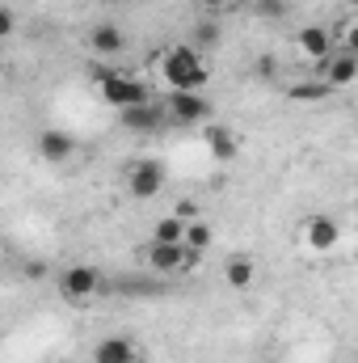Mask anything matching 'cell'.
Instances as JSON below:
<instances>
[{"label": "cell", "mask_w": 358, "mask_h": 363, "mask_svg": "<svg viewBox=\"0 0 358 363\" xmlns=\"http://www.w3.org/2000/svg\"><path fill=\"white\" fill-rule=\"evenodd\" d=\"M161 81L169 93H202L211 81V68L194 43H181V47H169L161 55Z\"/></svg>", "instance_id": "cell-1"}, {"label": "cell", "mask_w": 358, "mask_h": 363, "mask_svg": "<svg viewBox=\"0 0 358 363\" xmlns=\"http://www.w3.org/2000/svg\"><path fill=\"white\" fill-rule=\"evenodd\" d=\"M93 81H97V93L110 110H131V106H144L148 101V85L131 72H118V68H93Z\"/></svg>", "instance_id": "cell-2"}, {"label": "cell", "mask_w": 358, "mask_h": 363, "mask_svg": "<svg viewBox=\"0 0 358 363\" xmlns=\"http://www.w3.org/2000/svg\"><path fill=\"white\" fill-rule=\"evenodd\" d=\"M105 291V279H101V271L97 267H68V271L59 274V296L64 300H72V304H85V300H93V296H101Z\"/></svg>", "instance_id": "cell-3"}, {"label": "cell", "mask_w": 358, "mask_h": 363, "mask_svg": "<svg viewBox=\"0 0 358 363\" xmlns=\"http://www.w3.org/2000/svg\"><path fill=\"white\" fill-rule=\"evenodd\" d=\"M127 190H131V199H156L165 190V165L152 157H139L127 169Z\"/></svg>", "instance_id": "cell-4"}, {"label": "cell", "mask_w": 358, "mask_h": 363, "mask_svg": "<svg viewBox=\"0 0 358 363\" xmlns=\"http://www.w3.org/2000/svg\"><path fill=\"white\" fill-rule=\"evenodd\" d=\"M299 237H304V245H308L312 254H329V250H337V241H342V224H337L333 216L316 211V216H308V220H304Z\"/></svg>", "instance_id": "cell-5"}, {"label": "cell", "mask_w": 358, "mask_h": 363, "mask_svg": "<svg viewBox=\"0 0 358 363\" xmlns=\"http://www.w3.org/2000/svg\"><path fill=\"white\" fill-rule=\"evenodd\" d=\"M144 254H148V267H152V271L169 274V279H173V274H185L194 262H198L194 250H185V245H161V241H152Z\"/></svg>", "instance_id": "cell-6"}, {"label": "cell", "mask_w": 358, "mask_h": 363, "mask_svg": "<svg viewBox=\"0 0 358 363\" xmlns=\"http://www.w3.org/2000/svg\"><path fill=\"white\" fill-rule=\"evenodd\" d=\"M165 110H169V123H178V127H198V123L207 127V118H211V101L202 93H169Z\"/></svg>", "instance_id": "cell-7"}, {"label": "cell", "mask_w": 358, "mask_h": 363, "mask_svg": "<svg viewBox=\"0 0 358 363\" xmlns=\"http://www.w3.org/2000/svg\"><path fill=\"white\" fill-rule=\"evenodd\" d=\"M165 118H169V110H165V106H152V101L131 106V110H122V114H118V123H122L127 131H135V135H152V131H161V127H165Z\"/></svg>", "instance_id": "cell-8"}, {"label": "cell", "mask_w": 358, "mask_h": 363, "mask_svg": "<svg viewBox=\"0 0 358 363\" xmlns=\"http://www.w3.org/2000/svg\"><path fill=\"white\" fill-rule=\"evenodd\" d=\"M321 81H329L333 89H346V85H358V55L354 51H333L325 64H321Z\"/></svg>", "instance_id": "cell-9"}, {"label": "cell", "mask_w": 358, "mask_h": 363, "mask_svg": "<svg viewBox=\"0 0 358 363\" xmlns=\"http://www.w3.org/2000/svg\"><path fill=\"white\" fill-rule=\"evenodd\" d=\"M295 43H299V51H304L308 60H316V64H325V60L337 51V38H333L329 26H304V30L295 34Z\"/></svg>", "instance_id": "cell-10"}, {"label": "cell", "mask_w": 358, "mask_h": 363, "mask_svg": "<svg viewBox=\"0 0 358 363\" xmlns=\"http://www.w3.org/2000/svg\"><path fill=\"white\" fill-rule=\"evenodd\" d=\"M202 144H207V152H211L215 161H236V152H241L236 131L224 127V123H207V127H202Z\"/></svg>", "instance_id": "cell-11"}, {"label": "cell", "mask_w": 358, "mask_h": 363, "mask_svg": "<svg viewBox=\"0 0 358 363\" xmlns=\"http://www.w3.org/2000/svg\"><path fill=\"white\" fill-rule=\"evenodd\" d=\"M38 157L42 161H51V165H64V161H72V152H76V140L68 135V131H59V127H47L42 135H38Z\"/></svg>", "instance_id": "cell-12"}, {"label": "cell", "mask_w": 358, "mask_h": 363, "mask_svg": "<svg viewBox=\"0 0 358 363\" xmlns=\"http://www.w3.org/2000/svg\"><path fill=\"white\" fill-rule=\"evenodd\" d=\"M93 363H135V342L110 334V338H101L93 347Z\"/></svg>", "instance_id": "cell-13"}, {"label": "cell", "mask_w": 358, "mask_h": 363, "mask_svg": "<svg viewBox=\"0 0 358 363\" xmlns=\"http://www.w3.org/2000/svg\"><path fill=\"white\" fill-rule=\"evenodd\" d=\"M89 47L97 51V55H118V51L127 47V34H122V30H118L114 21H101V26H93Z\"/></svg>", "instance_id": "cell-14"}, {"label": "cell", "mask_w": 358, "mask_h": 363, "mask_svg": "<svg viewBox=\"0 0 358 363\" xmlns=\"http://www.w3.org/2000/svg\"><path fill=\"white\" fill-rule=\"evenodd\" d=\"M185 220L181 216H165V220H156V228H152V241H161V245H185Z\"/></svg>", "instance_id": "cell-15"}, {"label": "cell", "mask_w": 358, "mask_h": 363, "mask_svg": "<svg viewBox=\"0 0 358 363\" xmlns=\"http://www.w3.org/2000/svg\"><path fill=\"white\" fill-rule=\"evenodd\" d=\"M224 279H228V287H236V291H249V287H253V279H258V271H253V262H249V258H228Z\"/></svg>", "instance_id": "cell-16"}, {"label": "cell", "mask_w": 358, "mask_h": 363, "mask_svg": "<svg viewBox=\"0 0 358 363\" xmlns=\"http://www.w3.org/2000/svg\"><path fill=\"white\" fill-rule=\"evenodd\" d=\"M329 93H333L329 81H304V85H291L287 97H291V101H304V106H316V101H325Z\"/></svg>", "instance_id": "cell-17"}, {"label": "cell", "mask_w": 358, "mask_h": 363, "mask_svg": "<svg viewBox=\"0 0 358 363\" xmlns=\"http://www.w3.org/2000/svg\"><path fill=\"white\" fill-rule=\"evenodd\" d=\"M211 241H215V233H211V224H207V220H194V224L185 228V250H194L198 258L211 250Z\"/></svg>", "instance_id": "cell-18"}, {"label": "cell", "mask_w": 358, "mask_h": 363, "mask_svg": "<svg viewBox=\"0 0 358 363\" xmlns=\"http://www.w3.org/2000/svg\"><path fill=\"white\" fill-rule=\"evenodd\" d=\"M219 38H224V34H219V21L207 13V17L194 26V47H202V51H215V47H219Z\"/></svg>", "instance_id": "cell-19"}, {"label": "cell", "mask_w": 358, "mask_h": 363, "mask_svg": "<svg viewBox=\"0 0 358 363\" xmlns=\"http://www.w3.org/2000/svg\"><path fill=\"white\" fill-rule=\"evenodd\" d=\"M258 17H287V0H258Z\"/></svg>", "instance_id": "cell-20"}, {"label": "cell", "mask_w": 358, "mask_h": 363, "mask_svg": "<svg viewBox=\"0 0 358 363\" xmlns=\"http://www.w3.org/2000/svg\"><path fill=\"white\" fill-rule=\"evenodd\" d=\"M173 216H181L185 224H194V220H202V211H198V203H194V199H181L178 207H173Z\"/></svg>", "instance_id": "cell-21"}, {"label": "cell", "mask_w": 358, "mask_h": 363, "mask_svg": "<svg viewBox=\"0 0 358 363\" xmlns=\"http://www.w3.org/2000/svg\"><path fill=\"white\" fill-rule=\"evenodd\" d=\"M342 47H346V51H354V55H358V17L350 21V26H346V30H342Z\"/></svg>", "instance_id": "cell-22"}, {"label": "cell", "mask_w": 358, "mask_h": 363, "mask_svg": "<svg viewBox=\"0 0 358 363\" xmlns=\"http://www.w3.org/2000/svg\"><path fill=\"white\" fill-rule=\"evenodd\" d=\"M258 77H278V60H274V55H262V60H258Z\"/></svg>", "instance_id": "cell-23"}, {"label": "cell", "mask_w": 358, "mask_h": 363, "mask_svg": "<svg viewBox=\"0 0 358 363\" xmlns=\"http://www.w3.org/2000/svg\"><path fill=\"white\" fill-rule=\"evenodd\" d=\"M13 34V9H0V38Z\"/></svg>", "instance_id": "cell-24"}, {"label": "cell", "mask_w": 358, "mask_h": 363, "mask_svg": "<svg viewBox=\"0 0 358 363\" xmlns=\"http://www.w3.org/2000/svg\"><path fill=\"white\" fill-rule=\"evenodd\" d=\"M198 4H202V13H211V17H215V13H219V9H228L232 0H198Z\"/></svg>", "instance_id": "cell-25"}, {"label": "cell", "mask_w": 358, "mask_h": 363, "mask_svg": "<svg viewBox=\"0 0 358 363\" xmlns=\"http://www.w3.org/2000/svg\"><path fill=\"white\" fill-rule=\"evenodd\" d=\"M25 274H30V279H42V274H47V267H42V262H30V267H25Z\"/></svg>", "instance_id": "cell-26"}, {"label": "cell", "mask_w": 358, "mask_h": 363, "mask_svg": "<svg viewBox=\"0 0 358 363\" xmlns=\"http://www.w3.org/2000/svg\"><path fill=\"white\" fill-rule=\"evenodd\" d=\"M346 4H350V9H358V0H346Z\"/></svg>", "instance_id": "cell-27"}]
</instances>
